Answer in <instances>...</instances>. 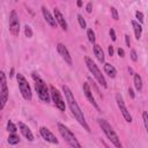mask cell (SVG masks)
Wrapping results in <instances>:
<instances>
[{"label": "cell", "instance_id": "6da1fadb", "mask_svg": "<svg viewBox=\"0 0 148 148\" xmlns=\"http://www.w3.org/2000/svg\"><path fill=\"white\" fill-rule=\"evenodd\" d=\"M62 90H64V92H65L66 101H67V103H68V106H69V109H71V111H72L73 116L75 117V119L80 123V125H81L86 131L90 132L89 125L87 124L86 118H84V116H83V112L81 111V109H80V106H79L77 102L75 101L73 92L71 91V89H69L67 86H62Z\"/></svg>", "mask_w": 148, "mask_h": 148}, {"label": "cell", "instance_id": "7a4b0ae2", "mask_svg": "<svg viewBox=\"0 0 148 148\" xmlns=\"http://www.w3.org/2000/svg\"><path fill=\"white\" fill-rule=\"evenodd\" d=\"M32 79L35 81V88H36V91L38 94V97L43 101V102H50V90L46 86V83L40 79V76L37 74V73H32Z\"/></svg>", "mask_w": 148, "mask_h": 148}, {"label": "cell", "instance_id": "3957f363", "mask_svg": "<svg viewBox=\"0 0 148 148\" xmlns=\"http://www.w3.org/2000/svg\"><path fill=\"white\" fill-rule=\"evenodd\" d=\"M98 124H99V126L102 127L103 132L105 133L106 138L114 145V147H116V148H123V145H121V142H120V139H119V136L117 135V133L114 132V130L112 128V126H111L105 119H98Z\"/></svg>", "mask_w": 148, "mask_h": 148}, {"label": "cell", "instance_id": "277c9868", "mask_svg": "<svg viewBox=\"0 0 148 148\" xmlns=\"http://www.w3.org/2000/svg\"><path fill=\"white\" fill-rule=\"evenodd\" d=\"M58 130L59 133L61 134V136L65 139V141L73 148H82V146L80 145V142L77 141V139L75 138V135L61 123H58Z\"/></svg>", "mask_w": 148, "mask_h": 148}, {"label": "cell", "instance_id": "5b68a950", "mask_svg": "<svg viewBox=\"0 0 148 148\" xmlns=\"http://www.w3.org/2000/svg\"><path fill=\"white\" fill-rule=\"evenodd\" d=\"M84 61H86V65L88 67V69L90 71V73L94 75V77L98 81V83L103 87V88H108V84H106V81H105V77L103 76V74L101 73V71L98 69L97 65L89 58V57H86L84 58Z\"/></svg>", "mask_w": 148, "mask_h": 148}, {"label": "cell", "instance_id": "8992f818", "mask_svg": "<svg viewBox=\"0 0 148 148\" xmlns=\"http://www.w3.org/2000/svg\"><path fill=\"white\" fill-rule=\"evenodd\" d=\"M16 79H17L18 88H20V91H21L23 98L27 99V101H31L32 94H31V89H30V86H29L27 79H25V77L23 76V74H21V73H17Z\"/></svg>", "mask_w": 148, "mask_h": 148}, {"label": "cell", "instance_id": "52a82bcc", "mask_svg": "<svg viewBox=\"0 0 148 148\" xmlns=\"http://www.w3.org/2000/svg\"><path fill=\"white\" fill-rule=\"evenodd\" d=\"M50 97L52 98L53 103L56 104V106H57L60 111H65V109H66L65 101L62 99V97H61L60 92L58 91V89H57L56 87H53V86L50 87Z\"/></svg>", "mask_w": 148, "mask_h": 148}, {"label": "cell", "instance_id": "ba28073f", "mask_svg": "<svg viewBox=\"0 0 148 148\" xmlns=\"http://www.w3.org/2000/svg\"><path fill=\"white\" fill-rule=\"evenodd\" d=\"M9 32L15 37L18 36L20 32V21L15 10H12L9 15Z\"/></svg>", "mask_w": 148, "mask_h": 148}, {"label": "cell", "instance_id": "9c48e42d", "mask_svg": "<svg viewBox=\"0 0 148 148\" xmlns=\"http://www.w3.org/2000/svg\"><path fill=\"white\" fill-rule=\"evenodd\" d=\"M116 101H117V105H118V108H119V110H120L123 117L125 118V120H126L127 123H131V121H132V116H131L130 111L127 110V108H126V105H125V103H124V99H123V97H121L120 94H117V95H116Z\"/></svg>", "mask_w": 148, "mask_h": 148}, {"label": "cell", "instance_id": "30bf717a", "mask_svg": "<svg viewBox=\"0 0 148 148\" xmlns=\"http://www.w3.org/2000/svg\"><path fill=\"white\" fill-rule=\"evenodd\" d=\"M39 133H40V135L43 136V139L44 140H46L47 142H51V143H56V145H58V139L56 138V135L47 128V127H44V126H42L40 128H39Z\"/></svg>", "mask_w": 148, "mask_h": 148}, {"label": "cell", "instance_id": "8fae6325", "mask_svg": "<svg viewBox=\"0 0 148 148\" xmlns=\"http://www.w3.org/2000/svg\"><path fill=\"white\" fill-rule=\"evenodd\" d=\"M57 50L59 52V54L61 56V58L68 64V65H72V56L69 54V51L67 50V47L62 44V43H58L57 44Z\"/></svg>", "mask_w": 148, "mask_h": 148}, {"label": "cell", "instance_id": "7c38bea8", "mask_svg": "<svg viewBox=\"0 0 148 148\" xmlns=\"http://www.w3.org/2000/svg\"><path fill=\"white\" fill-rule=\"evenodd\" d=\"M83 92H84L87 99L92 104V106H94L97 111H99V106H98V104L96 103V101H95V98H94V95H92V92H91V89H90V87H89V83H87V82L83 83Z\"/></svg>", "mask_w": 148, "mask_h": 148}, {"label": "cell", "instance_id": "4fadbf2b", "mask_svg": "<svg viewBox=\"0 0 148 148\" xmlns=\"http://www.w3.org/2000/svg\"><path fill=\"white\" fill-rule=\"evenodd\" d=\"M18 130H20V132L22 133V135H23L25 139H28L29 141H32V140H34V134H32L31 130H30L24 123H22V121L18 123Z\"/></svg>", "mask_w": 148, "mask_h": 148}, {"label": "cell", "instance_id": "5bb4252c", "mask_svg": "<svg viewBox=\"0 0 148 148\" xmlns=\"http://www.w3.org/2000/svg\"><path fill=\"white\" fill-rule=\"evenodd\" d=\"M42 13H43V16H44V18H45L46 23H47V24H50V27L56 28V27H57V22H56L54 17L50 14V12L47 10V8H46L45 6H43V7H42Z\"/></svg>", "mask_w": 148, "mask_h": 148}, {"label": "cell", "instance_id": "9a60e30c", "mask_svg": "<svg viewBox=\"0 0 148 148\" xmlns=\"http://www.w3.org/2000/svg\"><path fill=\"white\" fill-rule=\"evenodd\" d=\"M53 13H54V20H56V22H58V23L60 24V27H61L64 30H67V22H66V20L64 18V16H62V14L60 13V10H59L58 8H54V9H53Z\"/></svg>", "mask_w": 148, "mask_h": 148}, {"label": "cell", "instance_id": "2e32d148", "mask_svg": "<svg viewBox=\"0 0 148 148\" xmlns=\"http://www.w3.org/2000/svg\"><path fill=\"white\" fill-rule=\"evenodd\" d=\"M8 102V88H1L0 91V111L5 108V105Z\"/></svg>", "mask_w": 148, "mask_h": 148}, {"label": "cell", "instance_id": "e0dca14e", "mask_svg": "<svg viewBox=\"0 0 148 148\" xmlns=\"http://www.w3.org/2000/svg\"><path fill=\"white\" fill-rule=\"evenodd\" d=\"M94 53H95L96 58L98 59V61L104 62V52L98 44H94Z\"/></svg>", "mask_w": 148, "mask_h": 148}, {"label": "cell", "instance_id": "ac0fdd59", "mask_svg": "<svg viewBox=\"0 0 148 148\" xmlns=\"http://www.w3.org/2000/svg\"><path fill=\"white\" fill-rule=\"evenodd\" d=\"M132 25H133V29H134V34H135V38L136 39H140L141 38V34H142V27L141 24H139V22L136 21H132Z\"/></svg>", "mask_w": 148, "mask_h": 148}, {"label": "cell", "instance_id": "d6986e66", "mask_svg": "<svg viewBox=\"0 0 148 148\" xmlns=\"http://www.w3.org/2000/svg\"><path fill=\"white\" fill-rule=\"evenodd\" d=\"M104 72L110 76V77H114L117 74L116 68L111 65V64H104Z\"/></svg>", "mask_w": 148, "mask_h": 148}, {"label": "cell", "instance_id": "ffe728a7", "mask_svg": "<svg viewBox=\"0 0 148 148\" xmlns=\"http://www.w3.org/2000/svg\"><path fill=\"white\" fill-rule=\"evenodd\" d=\"M134 87H135V89L138 91H140L142 89V79L136 73H134Z\"/></svg>", "mask_w": 148, "mask_h": 148}, {"label": "cell", "instance_id": "44dd1931", "mask_svg": "<svg viewBox=\"0 0 148 148\" xmlns=\"http://www.w3.org/2000/svg\"><path fill=\"white\" fill-rule=\"evenodd\" d=\"M7 140H8V143H9V145H16V143L20 142V138H18V135H16L15 133L9 134V136H8Z\"/></svg>", "mask_w": 148, "mask_h": 148}, {"label": "cell", "instance_id": "7402d4cb", "mask_svg": "<svg viewBox=\"0 0 148 148\" xmlns=\"http://www.w3.org/2000/svg\"><path fill=\"white\" fill-rule=\"evenodd\" d=\"M87 36H88V39L91 44H95V40H96V37H95V32L92 29H88L87 31Z\"/></svg>", "mask_w": 148, "mask_h": 148}, {"label": "cell", "instance_id": "603a6c76", "mask_svg": "<svg viewBox=\"0 0 148 148\" xmlns=\"http://www.w3.org/2000/svg\"><path fill=\"white\" fill-rule=\"evenodd\" d=\"M7 131L8 132H10V133H16V131H17V127H16V125L13 123V121H8L7 123Z\"/></svg>", "mask_w": 148, "mask_h": 148}, {"label": "cell", "instance_id": "cb8c5ba5", "mask_svg": "<svg viewBox=\"0 0 148 148\" xmlns=\"http://www.w3.org/2000/svg\"><path fill=\"white\" fill-rule=\"evenodd\" d=\"M0 84H1V88H6L7 87V79H6V74L1 71L0 72Z\"/></svg>", "mask_w": 148, "mask_h": 148}, {"label": "cell", "instance_id": "d4e9b609", "mask_svg": "<svg viewBox=\"0 0 148 148\" xmlns=\"http://www.w3.org/2000/svg\"><path fill=\"white\" fill-rule=\"evenodd\" d=\"M24 35H25V37H28V38H31V37H32V29H31L30 25H25V27H24Z\"/></svg>", "mask_w": 148, "mask_h": 148}, {"label": "cell", "instance_id": "484cf974", "mask_svg": "<svg viewBox=\"0 0 148 148\" xmlns=\"http://www.w3.org/2000/svg\"><path fill=\"white\" fill-rule=\"evenodd\" d=\"M77 21H79V23H80V27L81 28H87V23H86V20L82 17V15H80V14H77Z\"/></svg>", "mask_w": 148, "mask_h": 148}, {"label": "cell", "instance_id": "4316f807", "mask_svg": "<svg viewBox=\"0 0 148 148\" xmlns=\"http://www.w3.org/2000/svg\"><path fill=\"white\" fill-rule=\"evenodd\" d=\"M142 117H143V124H145V128H146V130H148V116H147V112H146V111H143Z\"/></svg>", "mask_w": 148, "mask_h": 148}, {"label": "cell", "instance_id": "83f0119b", "mask_svg": "<svg viewBox=\"0 0 148 148\" xmlns=\"http://www.w3.org/2000/svg\"><path fill=\"white\" fill-rule=\"evenodd\" d=\"M111 13H112V17L117 21V20H119V15H118V12H117V9L114 8V7H111Z\"/></svg>", "mask_w": 148, "mask_h": 148}, {"label": "cell", "instance_id": "f1b7e54d", "mask_svg": "<svg viewBox=\"0 0 148 148\" xmlns=\"http://www.w3.org/2000/svg\"><path fill=\"white\" fill-rule=\"evenodd\" d=\"M135 16H136V18L140 21V22H143V14L141 13V12H135Z\"/></svg>", "mask_w": 148, "mask_h": 148}, {"label": "cell", "instance_id": "f546056e", "mask_svg": "<svg viewBox=\"0 0 148 148\" xmlns=\"http://www.w3.org/2000/svg\"><path fill=\"white\" fill-rule=\"evenodd\" d=\"M131 59H132L133 61H136V60H138V56H136L135 50H132V51H131Z\"/></svg>", "mask_w": 148, "mask_h": 148}, {"label": "cell", "instance_id": "4dcf8cb0", "mask_svg": "<svg viewBox=\"0 0 148 148\" xmlns=\"http://www.w3.org/2000/svg\"><path fill=\"white\" fill-rule=\"evenodd\" d=\"M110 36H111V39L113 40V42H116V39H117V37H116V32H114V30L111 28L110 29Z\"/></svg>", "mask_w": 148, "mask_h": 148}, {"label": "cell", "instance_id": "1f68e13d", "mask_svg": "<svg viewBox=\"0 0 148 148\" xmlns=\"http://www.w3.org/2000/svg\"><path fill=\"white\" fill-rule=\"evenodd\" d=\"M91 7H92V3L91 2H88L87 3V7H86V10H87V13H91Z\"/></svg>", "mask_w": 148, "mask_h": 148}, {"label": "cell", "instance_id": "d6a6232c", "mask_svg": "<svg viewBox=\"0 0 148 148\" xmlns=\"http://www.w3.org/2000/svg\"><path fill=\"white\" fill-rule=\"evenodd\" d=\"M125 42H126V45L130 47L131 46V39H130V36L128 35H125Z\"/></svg>", "mask_w": 148, "mask_h": 148}, {"label": "cell", "instance_id": "836d02e7", "mask_svg": "<svg viewBox=\"0 0 148 148\" xmlns=\"http://www.w3.org/2000/svg\"><path fill=\"white\" fill-rule=\"evenodd\" d=\"M118 54H119V57L123 58V57H125V51H124L121 47H119V49H118Z\"/></svg>", "mask_w": 148, "mask_h": 148}, {"label": "cell", "instance_id": "e575fe53", "mask_svg": "<svg viewBox=\"0 0 148 148\" xmlns=\"http://www.w3.org/2000/svg\"><path fill=\"white\" fill-rule=\"evenodd\" d=\"M128 95H130V97H131V98H134V97H135V96H134V92H133V89H132V88H130V89H128Z\"/></svg>", "mask_w": 148, "mask_h": 148}, {"label": "cell", "instance_id": "d590c367", "mask_svg": "<svg viewBox=\"0 0 148 148\" xmlns=\"http://www.w3.org/2000/svg\"><path fill=\"white\" fill-rule=\"evenodd\" d=\"M108 51H109V54H110V56H113V47H112L111 45L109 46V49H108Z\"/></svg>", "mask_w": 148, "mask_h": 148}, {"label": "cell", "instance_id": "8d00e7d4", "mask_svg": "<svg viewBox=\"0 0 148 148\" xmlns=\"http://www.w3.org/2000/svg\"><path fill=\"white\" fill-rule=\"evenodd\" d=\"M76 5H77V7H81V6H82V1H81V0H79V1L76 2Z\"/></svg>", "mask_w": 148, "mask_h": 148}, {"label": "cell", "instance_id": "74e56055", "mask_svg": "<svg viewBox=\"0 0 148 148\" xmlns=\"http://www.w3.org/2000/svg\"><path fill=\"white\" fill-rule=\"evenodd\" d=\"M13 74H14V68H12V69H10V74H9V76L12 77V76H13Z\"/></svg>", "mask_w": 148, "mask_h": 148}]
</instances>
